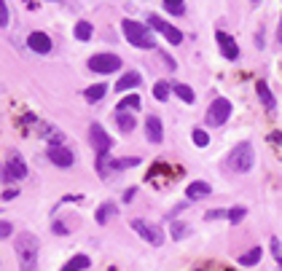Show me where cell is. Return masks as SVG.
Returning <instances> with one entry per match:
<instances>
[{
	"mask_svg": "<svg viewBox=\"0 0 282 271\" xmlns=\"http://www.w3.org/2000/svg\"><path fill=\"white\" fill-rule=\"evenodd\" d=\"M14 250H17V255H19L22 271H38V250H41V244H38V236L35 234H30V231L19 234Z\"/></svg>",
	"mask_w": 282,
	"mask_h": 271,
	"instance_id": "cell-1",
	"label": "cell"
},
{
	"mask_svg": "<svg viewBox=\"0 0 282 271\" xmlns=\"http://www.w3.org/2000/svg\"><path fill=\"white\" fill-rule=\"evenodd\" d=\"M121 30L127 35V41L137 49H156V38H153V30H148L145 25H140L135 19H124L121 22Z\"/></svg>",
	"mask_w": 282,
	"mask_h": 271,
	"instance_id": "cell-2",
	"label": "cell"
},
{
	"mask_svg": "<svg viewBox=\"0 0 282 271\" xmlns=\"http://www.w3.org/2000/svg\"><path fill=\"white\" fill-rule=\"evenodd\" d=\"M226 164H229V169H234V172H239V175H245L253 169L255 164V151H253V143H239L237 148H234L229 153V159H226Z\"/></svg>",
	"mask_w": 282,
	"mask_h": 271,
	"instance_id": "cell-3",
	"label": "cell"
},
{
	"mask_svg": "<svg viewBox=\"0 0 282 271\" xmlns=\"http://www.w3.org/2000/svg\"><path fill=\"white\" fill-rule=\"evenodd\" d=\"M86 65H89L91 73L111 75L116 70H121V57H119V54H94V57H89Z\"/></svg>",
	"mask_w": 282,
	"mask_h": 271,
	"instance_id": "cell-4",
	"label": "cell"
},
{
	"mask_svg": "<svg viewBox=\"0 0 282 271\" xmlns=\"http://www.w3.org/2000/svg\"><path fill=\"white\" fill-rule=\"evenodd\" d=\"M0 177H3V183L25 180V177H27V164H25V159H22L19 153H11V156L6 159L3 169H0Z\"/></svg>",
	"mask_w": 282,
	"mask_h": 271,
	"instance_id": "cell-5",
	"label": "cell"
},
{
	"mask_svg": "<svg viewBox=\"0 0 282 271\" xmlns=\"http://www.w3.org/2000/svg\"><path fill=\"white\" fill-rule=\"evenodd\" d=\"M129 226H132V231H135L137 236H143L148 244H153V247H161V244H164V231H161L159 226H153V223L137 220V218H135Z\"/></svg>",
	"mask_w": 282,
	"mask_h": 271,
	"instance_id": "cell-6",
	"label": "cell"
},
{
	"mask_svg": "<svg viewBox=\"0 0 282 271\" xmlns=\"http://www.w3.org/2000/svg\"><path fill=\"white\" fill-rule=\"evenodd\" d=\"M231 115V102L226 97H218L213 99V105L207 107V123L210 126H223Z\"/></svg>",
	"mask_w": 282,
	"mask_h": 271,
	"instance_id": "cell-7",
	"label": "cell"
},
{
	"mask_svg": "<svg viewBox=\"0 0 282 271\" xmlns=\"http://www.w3.org/2000/svg\"><path fill=\"white\" fill-rule=\"evenodd\" d=\"M148 27H151V30H159V33L167 38L172 46H180V43H183V33H180L177 27H172L169 22H164L159 14H151V17H148Z\"/></svg>",
	"mask_w": 282,
	"mask_h": 271,
	"instance_id": "cell-8",
	"label": "cell"
},
{
	"mask_svg": "<svg viewBox=\"0 0 282 271\" xmlns=\"http://www.w3.org/2000/svg\"><path fill=\"white\" fill-rule=\"evenodd\" d=\"M89 140H91L97 156H108V151H111V145H113V140L108 137V131L100 126V123H91L89 126Z\"/></svg>",
	"mask_w": 282,
	"mask_h": 271,
	"instance_id": "cell-9",
	"label": "cell"
},
{
	"mask_svg": "<svg viewBox=\"0 0 282 271\" xmlns=\"http://www.w3.org/2000/svg\"><path fill=\"white\" fill-rule=\"evenodd\" d=\"M215 41H218V46H221V51H223V57L226 59H237L239 57V46H237V41L229 35V33H223V30H218L215 33Z\"/></svg>",
	"mask_w": 282,
	"mask_h": 271,
	"instance_id": "cell-10",
	"label": "cell"
},
{
	"mask_svg": "<svg viewBox=\"0 0 282 271\" xmlns=\"http://www.w3.org/2000/svg\"><path fill=\"white\" fill-rule=\"evenodd\" d=\"M145 137H148V143H153V145H159L164 140V126H161L159 115H148L145 118Z\"/></svg>",
	"mask_w": 282,
	"mask_h": 271,
	"instance_id": "cell-11",
	"label": "cell"
},
{
	"mask_svg": "<svg viewBox=\"0 0 282 271\" xmlns=\"http://www.w3.org/2000/svg\"><path fill=\"white\" fill-rule=\"evenodd\" d=\"M27 46H30V51H35V54H51V38L46 35V33H30L27 38Z\"/></svg>",
	"mask_w": 282,
	"mask_h": 271,
	"instance_id": "cell-12",
	"label": "cell"
},
{
	"mask_svg": "<svg viewBox=\"0 0 282 271\" xmlns=\"http://www.w3.org/2000/svg\"><path fill=\"white\" fill-rule=\"evenodd\" d=\"M49 159H51L54 167H62V169L75 164V153L67 151V148H49Z\"/></svg>",
	"mask_w": 282,
	"mask_h": 271,
	"instance_id": "cell-13",
	"label": "cell"
},
{
	"mask_svg": "<svg viewBox=\"0 0 282 271\" xmlns=\"http://www.w3.org/2000/svg\"><path fill=\"white\" fill-rule=\"evenodd\" d=\"M119 215V207H116V201H103V204L97 207V212H94V220L100 223V226H105L111 218Z\"/></svg>",
	"mask_w": 282,
	"mask_h": 271,
	"instance_id": "cell-14",
	"label": "cell"
},
{
	"mask_svg": "<svg viewBox=\"0 0 282 271\" xmlns=\"http://www.w3.org/2000/svg\"><path fill=\"white\" fill-rule=\"evenodd\" d=\"M113 118H116V126H119L121 131H132L137 126V115H132L129 110H116Z\"/></svg>",
	"mask_w": 282,
	"mask_h": 271,
	"instance_id": "cell-15",
	"label": "cell"
},
{
	"mask_svg": "<svg viewBox=\"0 0 282 271\" xmlns=\"http://www.w3.org/2000/svg\"><path fill=\"white\" fill-rule=\"evenodd\" d=\"M140 81H143V78H140V73H124L121 78L116 81V91H119V94H121V91L137 89V86H140Z\"/></svg>",
	"mask_w": 282,
	"mask_h": 271,
	"instance_id": "cell-16",
	"label": "cell"
},
{
	"mask_svg": "<svg viewBox=\"0 0 282 271\" xmlns=\"http://www.w3.org/2000/svg\"><path fill=\"white\" fill-rule=\"evenodd\" d=\"M185 196L188 199H205L210 196V185L207 183H202V180H194V183H188V188H185Z\"/></svg>",
	"mask_w": 282,
	"mask_h": 271,
	"instance_id": "cell-17",
	"label": "cell"
},
{
	"mask_svg": "<svg viewBox=\"0 0 282 271\" xmlns=\"http://www.w3.org/2000/svg\"><path fill=\"white\" fill-rule=\"evenodd\" d=\"M255 91H258V99L266 105V110H274V107H277V102H274V94H271V89L266 86V81H258L255 83Z\"/></svg>",
	"mask_w": 282,
	"mask_h": 271,
	"instance_id": "cell-18",
	"label": "cell"
},
{
	"mask_svg": "<svg viewBox=\"0 0 282 271\" xmlns=\"http://www.w3.org/2000/svg\"><path fill=\"white\" fill-rule=\"evenodd\" d=\"M91 266V260H89V255H73L65 266H62V271H86Z\"/></svg>",
	"mask_w": 282,
	"mask_h": 271,
	"instance_id": "cell-19",
	"label": "cell"
},
{
	"mask_svg": "<svg viewBox=\"0 0 282 271\" xmlns=\"http://www.w3.org/2000/svg\"><path fill=\"white\" fill-rule=\"evenodd\" d=\"M172 91H175V94L183 99L185 105H194V102H197V94H194V89L185 86V83H175V86H172Z\"/></svg>",
	"mask_w": 282,
	"mask_h": 271,
	"instance_id": "cell-20",
	"label": "cell"
},
{
	"mask_svg": "<svg viewBox=\"0 0 282 271\" xmlns=\"http://www.w3.org/2000/svg\"><path fill=\"white\" fill-rule=\"evenodd\" d=\"M105 91H108L105 83H94V86H89L83 91V97H86V102H100V99L105 97Z\"/></svg>",
	"mask_w": 282,
	"mask_h": 271,
	"instance_id": "cell-21",
	"label": "cell"
},
{
	"mask_svg": "<svg viewBox=\"0 0 282 271\" xmlns=\"http://www.w3.org/2000/svg\"><path fill=\"white\" fill-rule=\"evenodd\" d=\"M261 255H263L261 247H253V250H247V252L239 258V266H255V263L261 260Z\"/></svg>",
	"mask_w": 282,
	"mask_h": 271,
	"instance_id": "cell-22",
	"label": "cell"
},
{
	"mask_svg": "<svg viewBox=\"0 0 282 271\" xmlns=\"http://www.w3.org/2000/svg\"><path fill=\"white\" fill-rule=\"evenodd\" d=\"M116 110H140V94H127L116 105Z\"/></svg>",
	"mask_w": 282,
	"mask_h": 271,
	"instance_id": "cell-23",
	"label": "cell"
},
{
	"mask_svg": "<svg viewBox=\"0 0 282 271\" xmlns=\"http://www.w3.org/2000/svg\"><path fill=\"white\" fill-rule=\"evenodd\" d=\"M73 33H75V38H78V41H89V38H91V33H94V27L89 25V22H78V25H75V30H73Z\"/></svg>",
	"mask_w": 282,
	"mask_h": 271,
	"instance_id": "cell-24",
	"label": "cell"
},
{
	"mask_svg": "<svg viewBox=\"0 0 282 271\" xmlns=\"http://www.w3.org/2000/svg\"><path fill=\"white\" fill-rule=\"evenodd\" d=\"M161 9L167 11V14H175V17H180V14L185 11V3H183V0H164Z\"/></svg>",
	"mask_w": 282,
	"mask_h": 271,
	"instance_id": "cell-25",
	"label": "cell"
},
{
	"mask_svg": "<svg viewBox=\"0 0 282 271\" xmlns=\"http://www.w3.org/2000/svg\"><path fill=\"white\" fill-rule=\"evenodd\" d=\"M191 137H194V145H197V148H207V145H210V134L205 129H199V126L191 131Z\"/></svg>",
	"mask_w": 282,
	"mask_h": 271,
	"instance_id": "cell-26",
	"label": "cell"
},
{
	"mask_svg": "<svg viewBox=\"0 0 282 271\" xmlns=\"http://www.w3.org/2000/svg\"><path fill=\"white\" fill-rule=\"evenodd\" d=\"M153 97L159 99V102H164V99H169V83H164V81H159L153 86Z\"/></svg>",
	"mask_w": 282,
	"mask_h": 271,
	"instance_id": "cell-27",
	"label": "cell"
},
{
	"mask_svg": "<svg viewBox=\"0 0 282 271\" xmlns=\"http://www.w3.org/2000/svg\"><path fill=\"white\" fill-rule=\"evenodd\" d=\"M172 239H177V242H180V239H183V236H188V226H183V223H172Z\"/></svg>",
	"mask_w": 282,
	"mask_h": 271,
	"instance_id": "cell-28",
	"label": "cell"
},
{
	"mask_svg": "<svg viewBox=\"0 0 282 271\" xmlns=\"http://www.w3.org/2000/svg\"><path fill=\"white\" fill-rule=\"evenodd\" d=\"M245 215H247L245 207H234V210H229V223H239V220H245Z\"/></svg>",
	"mask_w": 282,
	"mask_h": 271,
	"instance_id": "cell-29",
	"label": "cell"
},
{
	"mask_svg": "<svg viewBox=\"0 0 282 271\" xmlns=\"http://www.w3.org/2000/svg\"><path fill=\"white\" fill-rule=\"evenodd\" d=\"M9 19H11L9 3H3V0H0V27H9Z\"/></svg>",
	"mask_w": 282,
	"mask_h": 271,
	"instance_id": "cell-30",
	"label": "cell"
},
{
	"mask_svg": "<svg viewBox=\"0 0 282 271\" xmlns=\"http://www.w3.org/2000/svg\"><path fill=\"white\" fill-rule=\"evenodd\" d=\"M14 234V223L9 220H0V239H9Z\"/></svg>",
	"mask_w": 282,
	"mask_h": 271,
	"instance_id": "cell-31",
	"label": "cell"
},
{
	"mask_svg": "<svg viewBox=\"0 0 282 271\" xmlns=\"http://www.w3.org/2000/svg\"><path fill=\"white\" fill-rule=\"evenodd\" d=\"M269 247H271V255H274V258H277V260H282V244H279V239H277V236H271Z\"/></svg>",
	"mask_w": 282,
	"mask_h": 271,
	"instance_id": "cell-32",
	"label": "cell"
},
{
	"mask_svg": "<svg viewBox=\"0 0 282 271\" xmlns=\"http://www.w3.org/2000/svg\"><path fill=\"white\" fill-rule=\"evenodd\" d=\"M51 231H54V234H59V236L70 234V228L65 226V220H54V223H51Z\"/></svg>",
	"mask_w": 282,
	"mask_h": 271,
	"instance_id": "cell-33",
	"label": "cell"
},
{
	"mask_svg": "<svg viewBox=\"0 0 282 271\" xmlns=\"http://www.w3.org/2000/svg\"><path fill=\"white\" fill-rule=\"evenodd\" d=\"M221 218H229V212H226V210H210L205 215V220H221Z\"/></svg>",
	"mask_w": 282,
	"mask_h": 271,
	"instance_id": "cell-34",
	"label": "cell"
},
{
	"mask_svg": "<svg viewBox=\"0 0 282 271\" xmlns=\"http://www.w3.org/2000/svg\"><path fill=\"white\" fill-rule=\"evenodd\" d=\"M19 196V191L17 188H9V191H3V196H0V199H3V201H11V199H17Z\"/></svg>",
	"mask_w": 282,
	"mask_h": 271,
	"instance_id": "cell-35",
	"label": "cell"
},
{
	"mask_svg": "<svg viewBox=\"0 0 282 271\" xmlns=\"http://www.w3.org/2000/svg\"><path fill=\"white\" fill-rule=\"evenodd\" d=\"M269 140H271L274 145H282V131H271V134H269Z\"/></svg>",
	"mask_w": 282,
	"mask_h": 271,
	"instance_id": "cell-36",
	"label": "cell"
},
{
	"mask_svg": "<svg viewBox=\"0 0 282 271\" xmlns=\"http://www.w3.org/2000/svg\"><path fill=\"white\" fill-rule=\"evenodd\" d=\"M83 196H81V193H75V196H62V201H59V204H67V201H81Z\"/></svg>",
	"mask_w": 282,
	"mask_h": 271,
	"instance_id": "cell-37",
	"label": "cell"
},
{
	"mask_svg": "<svg viewBox=\"0 0 282 271\" xmlns=\"http://www.w3.org/2000/svg\"><path fill=\"white\" fill-rule=\"evenodd\" d=\"M135 193H137V188H127V193H124V201H132V199H135Z\"/></svg>",
	"mask_w": 282,
	"mask_h": 271,
	"instance_id": "cell-38",
	"label": "cell"
},
{
	"mask_svg": "<svg viewBox=\"0 0 282 271\" xmlns=\"http://www.w3.org/2000/svg\"><path fill=\"white\" fill-rule=\"evenodd\" d=\"M194 271H205V268H194Z\"/></svg>",
	"mask_w": 282,
	"mask_h": 271,
	"instance_id": "cell-39",
	"label": "cell"
},
{
	"mask_svg": "<svg viewBox=\"0 0 282 271\" xmlns=\"http://www.w3.org/2000/svg\"><path fill=\"white\" fill-rule=\"evenodd\" d=\"M279 30H282V25H279ZM279 41H282V35H279Z\"/></svg>",
	"mask_w": 282,
	"mask_h": 271,
	"instance_id": "cell-40",
	"label": "cell"
},
{
	"mask_svg": "<svg viewBox=\"0 0 282 271\" xmlns=\"http://www.w3.org/2000/svg\"><path fill=\"white\" fill-rule=\"evenodd\" d=\"M279 268H282V260H279Z\"/></svg>",
	"mask_w": 282,
	"mask_h": 271,
	"instance_id": "cell-41",
	"label": "cell"
}]
</instances>
